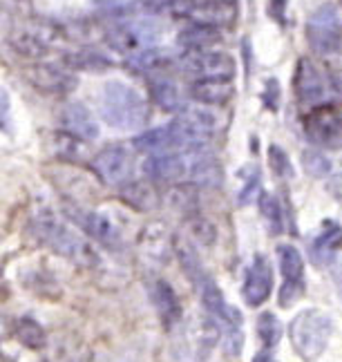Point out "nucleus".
<instances>
[{
  "label": "nucleus",
  "mask_w": 342,
  "mask_h": 362,
  "mask_svg": "<svg viewBox=\"0 0 342 362\" xmlns=\"http://www.w3.org/2000/svg\"><path fill=\"white\" fill-rule=\"evenodd\" d=\"M101 117L110 128L139 130L148 121V105L134 88L121 81H110L101 94Z\"/></svg>",
  "instance_id": "f257e3e1"
},
{
  "label": "nucleus",
  "mask_w": 342,
  "mask_h": 362,
  "mask_svg": "<svg viewBox=\"0 0 342 362\" xmlns=\"http://www.w3.org/2000/svg\"><path fill=\"white\" fill-rule=\"evenodd\" d=\"M34 235L38 238V242H43L49 250L59 253L61 257H67L78 264H94L97 262V255L90 248V244L81 238L76 230H72L67 224H63L61 219H57L54 215L45 213L38 215V219H34Z\"/></svg>",
  "instance_id": "f03ea898"
},
{
  "label": "nucleus",
  "mask_w": 342,
  "mask_h": 362,
  "mask_svg": "<svg viewBox=\"0 0 342 362\" xmlns=\"http://www.w3.org/2000/svg\"><path fill=\"white\" fill-rule=\"evenodd\" d=\"M331 333H334L331 317L316 309L300 311L289 325L291 344L295 354L305 362H313L322 356L326 344H329Z\"/></svg>",
  "instance_id": "7ed1b4c3"
},
{
  "label": "nucleus",
  "mask_w": 342,
  "mask_h": 362,
  "mask_svg": "<svg viewBox=\"0 0 342 362\" xmlns=\"http://www.w3.org/2000/svg\"><path fill=\"white\" fill-rule=\"evenodd\" d=\"M215 117L206 110H186L172 123H168V128L175 134L179 150H193L201 148V144L215 132Z\"/></svg>",
  "instance_id": "20e7f679"
},
{
  "label": "nucleus",
  "mask_w": 342,
  "mask_h": 362,
  "mask_svg": "<svg viewBox=\"0 0 342 362\" xmlns=\"http://www.w3.org/2000/svg\"><path fill=\"white\" fill-rule=\"evenodd\" d=\"M161 32L155 23L150 21H132V23H121L117 27H112L107 32V45L117 52L123 54H136V52H143L150 49L157 40H159Z\"/></svg>",
  "instance_id": "39448f33"
},
{
  "label": "nucleus",
  "mask_w": 342,
  "mask_h": 362,
  "mask_svg": "<svg viewBox=\"0 0 342 362\" xmlns=\"http://www.w3.org/2000/svg\"><path fill=\"white\" fill-rule=\"evenodd\" d=\"M307 38L311 47L320 54L336 52L342 45V21L336 7L322 5L316 13H311L307 23Z\"/></svg>",
  "instance_id": "423d86ee"
},
{
  "label": "nucleus",
  "mask_w": 342,
  "mask_h": 362,
  "mask_svg": "<svg viewBox=\"0 0 342 362\" xmlns=\"http://www.w3.org/2000/svg\"><path fill=\"white\" fill-rule=\"evenodd\" d=\"M278 257H280V271L284 277L278 302L284 309H289V306L305 293V262H302V255H300V250L291 244H280Z\"/></svg>",
  "instance_id": "0eeeda50"
},
{
  "label": "nucleus",
  "mask_w": 342,
  "mask_h": 362,
  "mask_svg": "<svg viewBox=\"0 0 342 362\" xmlns=\"http://www.w3.org/2000/svg\"><path fill=\"white\" fill-rule=\"evenodd\" d=\"M305 132L322 148H342V115L334 105H320L305 119Z\"/></svg>",
  "instance_id": "6e6552de"
},
{
  "label": "nucleus",
  "mask_w": 342,
  "mask_h": 362,
  "mask_svg": "<svg viewBox=\"0 0 342 362\" xmlns=\"http://www.w3.org/2000/svg\"><path fill=\"white\" fill-rule=\"evenodd\" d=\"M184 72L195 76L197 81L201 78H220V81H230L235 76V61L226 52H190L188 57L182 61Z\"/></svg>",
  "instance_id": "1a4fd4ad"
},
{
  "label": "nucleus",
  "mask_w": 342,
  "mask_h": 362,
  "mask_svg": "<svg viewBox=\"0 0 342 362\" xmlns=\"http://www.w3.org/2000/svg\"><path fill=\"white\" fill-rule=\"evenodd\" d=\"M92 170L103 184L123 186L132 175V155L126 146H107L92 159Z\"/></svg>",
  "instance_id": "9d476101"
},
{
  "label": "nucleus",
  "mask_w": 342,
  "mask_h": 362,
  "mask_svg": "<svg viewBox=\"0 0 342 362\" xmlns=\"http://www.w3.org/2000/svg\"><path fill=\"white\" fill-rule=\"evenodd\" d=\"M143 173L153 181H182L190 173V152H159L143 161Z\"/></svg>",
  "instance_id": "9b49d317"
},
{
  "label": "nucleus",
  "mask_w": 342,
  "mask_h": 362,
  "mask_svg": "<svg viewBox=\"0 0 342 362\" xmlns=\"http://www.w3.org/2000/svg\"><path fill=\"white\" fill-rule=\"evenodd\" d=\"M271 291H273L271 264L264 255H257L249 267V271H246V277H244V286H242L244 302L249 306H259L269 300Z\"/></svg>",
  "instance_id": "f8f14e48"
},
{
  "label": "nucleus",
  "mask_w": 342,
  "mask_h": 362,
  "mask_svg": "<svg viewBox=\"0 0 342 362\" xmlns=\"http://www.w3.org/2000/svg\"><path fill=\"white\" fill-rule=\"evenodd\" d=\"M188 18H193L195 25H206V27H224L230 25L237 16V5L235 0H197L188 9Z\"/></svg>",
  "instance_id": "ddd939ff"
},
{
  "label": "nucleus",
  "mask_w": 342,
  "mask_h": 362,
  "mask_svg": "<svg viewBox=\"0 0 342 362\" xmlns=\"http://www.w3.org/2000/svg\"><path fill=\"white\" fill-rule=\"evenodd\" d=\"M72 217H74L76 224L83 226L90 238H94L99 244H103L107 248H119L121 233L110 217H105L101 213H94V211H72Z\"/></svg>",
  "instance_id": "4468645a"
},
{
  "label": "nucleus",
  "mask_w": 342,
  "mask_h": 362,
  "mask_svg": "<svg viewBox=\"0 0 342 362\" xmlns=\"http://www.w3.org/2000/svg\"><path fill=\"white\" fill-rule=\"evenodd\" d=\"M293 88H295L297 99L302 103H316L324 96V78L320 74V69L309 59L297 61Z\"/></svg>",
  "instance_id": "2eb2a0df"
},
{
  "label": "nucleus",
  "mask_w": 342,
  "mask_h": 362,
  "mask_svg": "<svg viewBox=\"0 0 342 362\" xmlns=\"http://www.w3.org/2000/svg\"><path fill=\"white\" fill-rule=\"evenodd\" d=\"M61 123H63L65 132L70 136H74V139L92 141V139L99 136V123L94 121V117L90 115V110L83 103L65 105L63 115H61Z\"/></svg>",
  "instance_id": "dca6fc26"
},
{
  "label": "nucleus",
  "mask_w": 342,
  "mask_h": 362,
  "mask_svg": "<svg viewBox=\"0 0 342 362\" xmlns=\"http://www.w3.org/2000/svg\"><path fill=\"white\" fill-rule=\"evenodd\" d=\"M150 298H153L155 309L161 317V322L168 329L182 322V304L177 298L175 288L166 280H155L150 284Z\"/></svg>",
  "instance_id": "f3484780"
},
{
  "label": "nucleus",
  "mask_w": 342,
  "mask_h": 362,
  "mask_svg": "<svg viewBox=\"0 0 342 362\" xmlns=\"http://www.w3.org/2000/svg\"><path fill=\"white\" fill-rule=\"evenodd\" d=\"M338 248H342V226L336 224V221H324V226L318 233V238L313 240L309 246V255H311L313 264L326 267V264L336 257Z\"/></svg>",
  "instance_id": "a211bd4d"
},
{
  "label": "nucleus",
  "mask_w": 342,
  "mask_h": 362,
  "mask_svg": "<svg viewBox=\"0 0 342 362\" xmlns=\"http://www.w3.org/2000/svg\"><path fill=\"white\" fill-rule=\"evenodd\" d=\"M190 94L193 99L206 105H222L226 103L232 94H235V88H232L230 81H220V78H201L195 81L193 88H190Z\"/></svg>",
  "instance_id": "6ab92c4d"
},
{
  "label": "nucleus",
  "mask_w": 342,
  "mask_h": 362,
  "mask_svg": "<svg viewBox=\"0 0 342 362\" xmlns=\"http://www.w3.org/2000/svg\"><path fill=\"white\" fill-rule=\"evenodd\" d=\"M30 76H32L34 86L45 92L63 94V92H70L76 88V78H72L67 72H63V69L54 67V65H38Z\"/></svg>",
  "instance_id": "aec40b11"
},
{
  "label": "nucleus",
  "mask_w": 342,
  "mask_h": 362,
  "mask_svg": "<svg viewBox=\"0 0 342 362\" xmlns=\"http://www.w3.org/2000/svg\"><path fill=\"white\" fill-rule=\"evenodd\" d=\"M119 194L130 208H134V211H141V213L155 211V208L159 206L157 190L150 184H146V181H128V184L121 186Z\"/></svg>",
  "instance_id": "412c9836"
},
{
  "label": "nucleus",
  "mask_w": 342,
  "mask_h": 362,
  "mask_svg": "<svg viewBox=\"0 0 342 362\" xmlns=\"http://www.w3.org/2000/svg\"><path fill=\"white\" fill-rule=\"evenodd\" d=\"M134 148L141 152H150V155H159V152H177L179 146L175 141V134L170 132V128H155L148 130L143 134H139L134 139Z\"/></svg>",
  "instance_id": "4be33fe9"
},
{
  "label": "nucleus",
  "mask_w": 342,
  "mask_h": 362,
  "mask_svg": "<svg viewBox=\"0 0 342 362\" xmlns=\"http://www.w3.org/2000/svg\"><path fill=\"white\" fill-rule=\"evenodd\" d=\"M150 94H153L155 103L161 110H166V112H177V110H182L179 88H177L170 78H163V76L150 78Z\"/></svg>",
  "instance_id": "5701e85b"
},
{
  "label": "nucleus",
  "mask_w": 342,
  "mask_h": 362,
  "mask_svg": "<svg viewBox=\"0 0 342 362\" xmlns=\"http://www.w3.org/2000/svg\"><path fill=\"white\" fill-rule=\"evenodd\" d=\"M217 40H220V32L215 27H206V25H193L179 34V43L190 52H204L213 43H217Z\"/></svg>",
  "instance_id": "b1692460"
},
{
  "label": "nucleus",
  "mask_w": 342,
  "mask_h": 362,
  "mask_svg": "<svg viewBox=\"0 0 342 362\" xmlns=\"http://www.w3.org/2000/svg\"><path fill=\"white\" fill-rule=\"evenodd\" d=\"M175 250H177V257H179V262H182L184 273L188 275V280L197 286V284H199V282L204 280V277L208 275V273L204 271L201 262H199V257H197V253H195V248L190 246L188 242H184V240H177Z\"/></svg>",
  "instance_id": "393cba45"
},
{
  "label": "nucleus",
  "mask_w": 342,
  "mask_h": 362,
  "mask_svg": "<svg viewBox=\"0 0 342 362\" xmlns=\"http://www.w3.org/2000/svg\"><path fill=\"white\" fill-rule=\"evenodd\" d=\"M16 338L30 346V349H43L45 346V331L36 320L32 317H20L16 322Z\"/></svg>",
  "instance_id": "a878e982"
},
{
  "label": "nucleus",
  "mask_w": 342,
  "mask_h": 362,
  "mask_svg": "<svg viewBox=\"0 0 342 362\" xmlns=\"http://www.w3.org/2000/svg\"><path fill=\"white\" fill-rule=\"evenodd\" d=\"M257 336L262 340V344L266 346V351H271L282 338V325L280 320L273 315V313H262L257 317Z\"/></svg>",
  "instance_id": "bb28decb"
},
{
  "label": "nucleus",
  "mask_w": 342,
  "mask_h": 362,
  "mask_svg": "<svg viewBox=\"0 0 342 362\" xmlns=\"http://www.w3.org/2000/svg\"><path fill=\"white\" fill-rule=\"evenodd\" d=\"M259 211H262V217L266 219L269 233L273 235L282 233V206L273 194L259 192Z\"/></svg>",
  "instance_id": "cd10ccee"
},
{
  "label": "nucleus",
  "mask_w": 342,
  "mask_h": 362,
  "mask_svg": "<svg viewBox=\"0 0 342 362\" xmlns=\"http://www.w3.org/2000/svg\"><path fill=\"white\" fill-rule=\"evenodd\" d=\"M70 65L76 69H86V72H103V69L110 67V61L99 52L86 49V52H78L74 57H70Z\"/></svg>",
  "instance_id": "c85d7f7f"
},
{
  "label": "nucleus",
  "mask_w": 342,
  "mask_h": 362,
  "mask_svg": "<svg viewBox=\"0 0 342 362\" xmlns=\"http://www.w3.org/2000/svg\"><path fill=\"white\" fill-rule=\"evenodd\" d=\"M302 168L309 177H326L331 173V161L318 150H305L302 152Z\"/></svg>",
  "instance_id": "c756f323"
},
{
  "label": "nucleus",
  "mask_w": 342,
  "mask_h": 362,
  "mask_svg": "<svg viewBox=\"0 0 342 362\" xmlns=\"http://www.w3.org/2000/svg\"><path fill=\"white\" fill-rule=\"evenodd\" d=\"M130 67L136 69V72H155L161 65H166V59L161 57L157 49H143V52H136L130 57Z\"/></svg>",
  "instance_id": "7c9ffc66"
},
{
  "label": "nucleus",
  "mask_w": 342,
  "mask_h": 362,
  "mask_svg": "<svg viewBox=\"0 0 342 362\" xmlns=\"http://www.w3.org/2000/svg\"><path fill=\"white\" fill-rule=\"evenodd\" d=\"M269 165H271V170L282 179L293 177V165L289 161V155H286V152L278 146L269 148Z\"/></svg>",
  "instance_id": "2f4dec72"
},
{
  "label": "nucleus",
  "mask_w": 342,
  "mask_h": 362,
  "mask_svg": "<svg viewBox=\"0 0 342 362\" xmlns=\"http://www.w3.org/2000/svg\"><path fill=\"white\" fill-rule=\"evenodd\" d=\"M242 177H246V184H244V188L240 192L237 202L244 206V204H251L257 192H262V190H259V188H262V181H259V173L255 168H244Z\"/></svg>",
  "instance_id": "473e14b6"
},
{
  "label": "nucleus",
  "mask_w": 342,
  "mask_h": 362,
  "mask_svg": "<svg viewBox=\"0 0 342 362\" xmlns=\"http://www.w3.org/2000/svg\"><path fill=\"white\" fill-rule=\"evenodd\" d=\"M166 233L163 230H157L155 233V228L153 230H148V233H143V246H146V250L150 255H155V257H166L168 255V244H166Z\"/></svg>",
  "instance_id": "72a5a7b5"
},
{
  "label": "nucleus",
  "mask_w": 342,
  "mask_h": 362,
  "mask_svg": "<svg viewBox=\"0 0 342 362\" xmlns=\"http://www.w3.org/2000/svg\"><path fill=\"white\" fill-rule=\"evenodd\" d=\"M190 233H193V238L197 242L206 244V246H211L215 242V238H217V230H215V226L211 224V221L199 219V217L190 221Z\"/></svg>",
  "instance_id": "f704fd0d"
},
{
  "label": "nucleus",
  "mask_w": 342,
  "mask_h": 362,
  "mask_svg": "<svg viewBox=\"0 0 342 362\" xmlns=\"http://www.w3.org/2000/svg\"><path fill=\"white\" fill-rule=\"evenodd\" d=\"M11 130V103L5 88H0V132Z\"/></svg>",
  "instance_id": "c9c22d12"
},
{
  "label": "nucleus",
  "mask_w": 342,
  "mask_h": 362,
  "mask_svg": "<svg viewBox=\"0 0 342 362\" xmlns=\"http://www.w3.org/2000/svg\"><path fill=\"white\" fill-rule=\"evenodd\" d=\"M262 99H264V103H266L271 110H276V107H278L280 86H278V81H276V78H269V81H266V90H264V94H262Z\"/></svg>",
  "instance_id": "e433bc0d"
},
{
  "label": "nucleus",
  "mask_w": 342,
  "mask_h": 362,
  "mask_svg": "<svg viewBox=\"0 0 342 362\" xmlns=\"http://www.w3.org/2000/svg\"><path fill=\"white\" fill-rule=\"evenodd\" d=\"M253 362H276V360H273L271 351H262V354H257V356L253 358Z\"/></svg>",
  "instance_id": "4c0bfd02"
},
{
  "label": "nucleus",
  "mask_w": 342,
  "mask_h": 362,
  "mask_svg": "<svg viewBox=\"0 0 342 362\" xmlns=\"http://www.w3.org/2000/svg\"><path fill=\"white\" fill-rule=\"evenodd\" d=\"M78 362H105L101 358H86V360H78Z\"/></svg>",
  "instance_id": "58836bf2"
},
{
  "label": "nucleus",
  "mask_w": 342,
  "mask_h": 362,
  "mask_svg": "<svg viewBox=\"0 0 342 362\" xmlns=\"http://www.w3.org/2000/svg\"><path fill=\"white\" fill-rule=\"evenodd\" d=\"M0 362H13L9 356H5V354H0Z\"/></svg>",
  "instance_id": "ea45409f"
}]
</instances>
